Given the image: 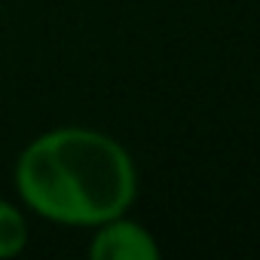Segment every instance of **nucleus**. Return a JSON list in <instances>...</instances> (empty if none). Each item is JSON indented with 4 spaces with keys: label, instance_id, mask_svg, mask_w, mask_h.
<instances>
[{
    "label": "nucleus",
    "instance_id": "obj_2",
    "mask_svg": "<svg viewBox=\"0 0 260 260\" xmlns=\"http://www.w3.org/2000/svg\"><path fill=\"white\" fill-rule=\"evenodd\" d=\"M92 230H95L89 242L92 260H156L159 257V245L150 236V230L128 220L125 214L110 217Z\"/></svg>",
    "mask_w": 260,
    "mask_h": 260
},
{
    "label": "nucleus",
    "instance_id": "obj_3",
    "mask_svg": "<svg viewBox=\"0 0 260 260\" xmlns=\"http://www.w3.org/2000/svg\"><path fill=\"white\" fill-rule=\"evenodd\" d=\"M28 239H31V230H28L25 211L10 199H0V260L19 257L28 248Z\"/></svg>",
    "mask_w": 260,
    "mask_h": 260
},
{
    "label": "nucleus",
    "instance_id": "obj_1",
    "mask_svg": "<svg viewBox=\"0 0 260 260\" xmlns=\"http://www.w3.org/2000/svg\"><path fill=\"white\" fill-rule=\"evenodd\" d=\"M28 211L61 226H98L128 211L138 175L128 150L86 125H61L31 138L13 166Z\"/></svg>",
    "mask_w": 260,
    "mask_h": 260
}]
</instances>
